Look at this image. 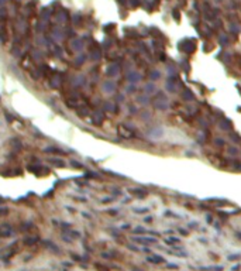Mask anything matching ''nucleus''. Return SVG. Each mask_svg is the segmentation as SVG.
Wrapping results in <instances>:
<instances>
[{
  "mask_svg": "<svg viewBox=\"0 0 241 271\" xmlns=\"http://www.w3.org/2000/svg\"><path fill=\"white\" fill-rule=\"evenodd\" d=\"M14 234V230L10 224H1L0 226V239H7Z\"/></svg>",
  "mask_w": 241,
  "mask_h": 271,
  "instance_id": "f257e3e1",
  "label": "nucleus"
},
{
  "mask_svg": "<svg viewBox=\"0 0 241 271\" xmlns=\"http://www.w3.org/2000/svg\"><path fill=\"white\" fill-rule=\"evenodd\" d=\"M130 192H131L133 195H137V196H140V198L145 196V193H147L144 189H140V188H133V189H130Z\"/></svg>",
  "mask_w": 241,
  "mask_h": 271,
  "instance_id": "423d86ee",
  "label": "nucleus"
},
{
  "mask_svg": "<svg viewBox=\"0 0 241 271\" xmlns=\"http://www.w3.org/2000/svg\"><path fill=\"white\" fill-rule=\"evenodd\" d=\"M114 200V198H103V199H100V202L102 203H109V202H113Z\"/></svg>",
  "mask_w": 241,
  "mask_h": 271,
  "instance_id": "9d476101",
  "label": "nucleus"
},
{
  "mask_svg": "<svg viewBox=\"0 0 241 271\" xmlns=\"http://www.w3.org/2000/svg\"><path fill=\"white\" fill-rule=\"evenodd\" d=\"M44 151L48 152V154H58V155H64L65 154V151L61 150L59 147H47V148H44Z\"/></svg>",
  "mask_w": 241,
  "mask_h": 271,
  "instance_id": "20e7f679",
  "label": "nucleus"
},
{
  "mask_svg": "<svg viewBox=\"0 0 241 271\" xmlns=\"http://www.w3.org/2000/svg\"><path fill=\"white\" fill-rule=\"evenodd\" d=\"M134 243H138V244H154L157 243V240L152 239V237H134Z\"/></svg>",
  "mask_w": 241,
  "mask_h": 271,
  "instance_id": "7ed1b4c3",
  "label": "nucleus"
},
{
  "mask_svg": "<svg viewBox=\"0 0 241 271\" xmlns=\"http://www.w3.org/2000/svg\"><path fill=\"white\" fill-rule=\"evenodd\" d=\"M8 207H6V206H0V216L3 217V216H7L8 215Z\"/></svg>",
  "mask_w": 241,
  "mask_h": 271,
  "instance_id": "6e6552de",
  "label": "nucleus"
},
{
  "mask_svg": "<svg viewBox=\"0 0 241 271\" xmlns=\"http://www.w3.org/2000/svg\"><path fill=\"white\" fill-rule=\"evenodd\" d=\"M117 131H119V134H120L123 138H133V131H130L124 124H120L119 128H117Z\"/></svg>",
  "mask_w": 241,
  "mask_h": 271,
  "instance_id": "f03ea898",
  "label": "nucleus"
},
{
  "mask_svg": "<svg viewBox=\"0 0 241 271\" xmlns=\"http://www.w3.org/2000/svg\"><path fill=\"white\" fill-rule=\"evenodd\" d=\"M71 165L75 168H83V164H80V162H78V161H75V159H72L71 161Z\"/></svg>",
  "mask_w": 241,
  "mask_h": 271,
  "instance_id": "1a4fd4ad",
  "label": "nucleus"
},
{
  "mask_svg": "<svg viewBox=\"0 0 241 271\" xmlns=\"http://www.w3.org/2000/svg\"><path fill=\"white\" fill-rule=\"evenodd\" d=\"M24 243L27 244V246L35 244V243H38V237H37V236H35V237H27V239L24 240Z\"/></svg>",
  "mask_w": 241,
  "mask_h": 271,
  "instance_id": "0eeeda50",
  "label": "nucleus"
},
{
  "mask_svg": "<svg viewBox=\"0 0 241 271\" xmlns=\"http://www.w3.org/2000/svg\"><path fill=\"white\" fill-rule=\"evenodd\" d=\"M48 161L51 162V164H52V165H55V167H59V168H62V167H65V165H66V162H65V161H62L61 158H49Z\"/></svg>",
  "mask_w": 241,
  "mask_h": 271,
  "instance_id": "39448f33",
  "label": "nucleus"
}]
</instances>
